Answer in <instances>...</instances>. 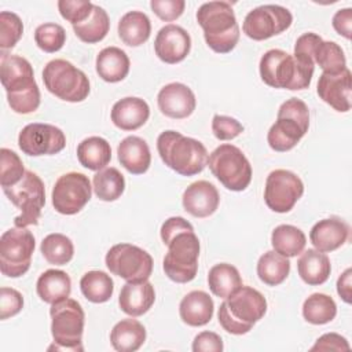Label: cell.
<instances>
[{"label":"cell","mask_w":352,"mask_h":352,"mask_svg":"<svg viewBox=\"0 0 352 352\" xmlns=\"http://www.w3.org/2000/svg\"><path fill=\"white\" fill-rule=\"evenodd\" d=\"M228 312L239 322L253 326L267 312V300L256 289L250 286L238 287L231 296L226 298Z\"/></svg>","instance_id":"ac0fdd59"},{"label":"cell","mask_w":352,"mask_h":352,"mask_svg":"<svg viewBox=\"0 0 352 352\" xmlns=\"http://www.w3.org/2000/svg\"><path fill=\"white\" fill-rule=\"evenodd\" d=\"M40 250L44 258L54 265H65L74 256V246L72 239L59 232L48 234L41 241Z\"/></svg>","instance_id":"ab89813d"},{"label":"cell","mask_w":352,"mask_h":352,"mask_svg":"<svg viewBox=\"0 0 352 352\" xmlns=\"http://www.w3.org/2000/svg\"><path fill=\"white\" fill-rule=\"evenodd\" d=\"M331 25L338 34H341L342 37L349 40L351 33H352V8L346 7V8L338 10L333 15Z\"/></svg>","instance_id":"11a10c76"},{"label":"cell","mask_w":352,"mask_h":352,"mask_svg":"<svg viewBox=\"0 0 352 352\" xmlns=\"http://www.w3.org/2000/svg\"><path fill=\"white\" fill-rule=\"evenodd\" d=\"M43 81L52 95L70 103L85 100L91 91L87 74L66 59L50 60L44 66Z\"/></svg>","instance_id":"ba28073f"},{"label":"cell","mask_w":352,"mask_h":352,"mask_svg":"<svg viewBox=\"0 0 352 352\" xmlns=\"http://www.w3.org/2000/svg\"><path fill=\"white\" fill-rule=\"evenodd\" d=\"M50 315L54 344L48 351H82L85 314L80 302L67 297L52 304Z\"/></svg>","instance_id":"8992f818"},{"label":"cell","mask_w":352,"mask_h":352,"mask_svg":"<svg viewBox=\"0 0 352 352\" xmlns=\"http://www.w3.org/2000/svg\"><path fill=\"white\" fill-rule=\"evenodd\" d=\"M337 293L346 304L352 301V268H346L337 279Z\"/></svg>","instance_id":"9f6ffc18"},{"label":"cell","mask_w":352,"mask_h":352,"mask_svg":"<svg viewBox=\"0 0 352 352\" xmlns=\"http://www.w3.org/2000/svg\"><path fill=\"white\" fill-rule=\"evenodd\" d=\"M146 341L144 326L131 318L121 319L110 331V342L118 352H135Z\"/></svg>","instance_id":"f546056e"},{"label":"cell","mask_w":352,"mask_h":352,"mask_svg":"<svg viewBox=\"0 0 352 352\" xmlns=\"http://www.w3.org/2000/svg\"><path fill=\"white\" fill-rule=\"evenodd\" d=\"M293 22L292 12L278 4H264L253 8L243 19V33L256 41L267 40L280 34L290 28Z\"/></svg>","instance_id":"4fadbf2b"},{"label":"cell","mask_w":352,"mask_h":352,"mask_svg":"<svg viewBox=\"0 0 352 352\" xmlns=\"http://www.w3.org/2000/svg\"><path fill=\"white\" fill-rule=\"evenodd\" d=\"M352 74L346 67L340 73H322L318 81L319 98L340 113H346L351 109Z\"/></svg>","instance_id":"d6986e66"},{"label":"cell","mask_w":352,"mask_h":352,"mask_svg":"<svg viewBox=\"0 0 352 352\" xmlns=\"http://www.w3.org/2000/svg\"><path fill=\"white\" fill-rule=\"evenodd\" d=\"M150 117V107L146 100L136 96H126L117 100L111 107V121L121 131H135L143 126Z\"/></svg>","instance_id":"cb8c5ba5"},{"label":"cell","mask_w":352,"mask_h":352,"mask_svg":"<svg viewBox=\"0 0 352 352\" xmlns=\"http://www.w3.org/2000/svg\"><path fill=\"white\" fill-rule=\"evenodd\" d=\"M78 162L89 170H100L111 160L110 143L100 136H89L77 146Z\"/></svg>","instance_id":"1f68e13d"},{"label":"cell","mask_w":352,"mask_h":352,"mask_svg":"<svg viewBox=\"0 0 352 352\" xmlns=\"http://www.w3.org/2000/svg\"><path fill=\"white\" fill-rule=\"evenodd\" d=\"M191 50V37L188 32L179 25H165L154 40L155 55L168 65H176L187 58Z\"/></svg>","instance_id":"e0dca14e"},{"label":"cell","mask_w":352,"mask_h":352,"mask_svg":"<svg viewBox=\"0 0 352 352\" xmlns=\"http://www.w3.org/2000/svg\"><path fill=\"white\" fill-rule=\"evenodd\" d=\"M164 245L168 246V252L162 261L165 275L176 283L191 282L198 271L199 258V239L194 230H184Z\"/></svg>","instance_id":"52a82bcc"},{"label":"cell","mask_w":352,"mask_h":352,"mask_svg":"<svg viewBox=\"0 0 352 352\" xmlns=\"http://www.w3.org/2000/svg\"><path fill=\"white\" fill-rule=\"evenodd\" d=\"M23 162L19 158V155L10 150L3 147L0 150V186L1 188L10 187L16 184L25 175Z\"/></svg>","instance_id":"7bdbcfd3"},{"label":"cell","mask_w":352,"mask_h":352,"mask_svg":"<svg viewBox=\"0 0 352 352\" xmlns=\"http://www.w3.org/2000/svg\"><path fill=\"white\" fill-rule=\"evenodd\" d=\"M307 243L305 234L292 224H280L271 234V245L274 250L287 258L300 254Z\"/></svg>","instance_id":"836d02e7"},{"label":"cell","mask_w":352,"mask_h":352,"mask_svg":"<svg viewBox=\"0 0 352 352\" xmlns=\"http://www.w3.org/2000/svg\"><path fill=\"white\" fill-rule=\"evenodd\" d=\"M261 80L272 88L301 91L309 87L315 66L278 48L268 50L258 63Z\"/></svg>","instance_id":"277c9868"},{"label":"cell","mask_w":352,"mask_h":352,"mask_svg":"<svg viewBox=\"0 0 352 352\" xmlns=\"http://www.w3.org/2000/svg\"><path fill=\"white\" fill-rule=\"evenodd\" d=\"M337 315L336 301L324 293H314L302 304V316L311 324H326Z\"/></svg>","instance_id":"f35d334b"},{"label":"cell","mask_w":352,"mask_h":352,"mask_svg":"<svg viewBox=\"0 0 352 352\" xmlns=\"http://www.w3.org/2000/svg\"><path fill=\"white\" fill-rule=\"evenodd\" d=\"M110 29V19L107 12L104 11V8L94 4L92 12L91 15L80 22L73 25V30L76 33V36L88 44H95L102 41Z\"/></svg>","instance_id":"d590c367"},{"label":"cell","mask_w":352,"mask_h":352,"mask_svg":"<svg viewBox=\"0 0 352 352\" xmlns=\"http://www.w3.org/2000/svg\"><path fill=\"white\" fill-rule=\"evenodd\" d=\"M150 7L153 12L165 22L177 19L186 7L184 0H151Z\"/></svg>","instance_id":"681fc988"},{"label":"cell","mask_w":352,"mask_h":352,"mask_svg":"<svg viewBox=\"0 0 352 352\" xmlns=\"http://www.w3.org/2000/svg\"><path fill=\"white\" fill-rule=\"evenodd\" d=\"M157 104L164 116L182 120L192 114L197 106V99L192 89L186 84L169 82L160 89Z\"/></svg>","instance_id":"ffe728a7"},{"label":"cell","mask_w":352,"mask_h":352,"mask_svg":"<svg viewBox=\"0 0 352 352\" xmlns=\"http://www.w3.org/2000/svg\"><path fill=\"white\" fill-rule=\"evenodd\" d=\"M297 261V271L300 278L309 286L324 283L331 272V264L327 254L316 249L302 250Z\"/></svg>","instance_id":"83f0119b"},{"label":"cell","mask_w":352,"mask_h":352,"mask_svg":"<svg viewBox=\"0 0 352 352\" xmlns=\"http://www.w3.org/2000/svg\"><path fill=\"white\" fill-rule=\"evenodd\" d=\"M349 236V226L340 217L322 219L314 224L309 239L319 252L329 253L341 248Z\"/></svg>","instance_id":"7402d4cb"},{"label":"cell","mask_w":352,"mask_h":352,"mask_svg":"<svg viewBox=\"0 0 352 352\" xmlns=\"http://www.w3.org/2000/svg\"><path fill=\"white\" fill-rule=\"evenodd\" d=\"M23 308V297L22 294L12 289L3 286L0 289V319L6 320L11 316L19 314Z\"/></svg>","instance_id":"7dc6e473"},{"label":"cell","mask_w":352,"mask_h":352,"mask_svg":"<svg viewBox=\"0 0 352 352\" xmlns=\"http://www.w3.org/2000/svg\"><path fill=\"white\" fill-rule=\"evenodd\" d=\"M34 41L40 50L52 54L59 51L66 41L65 29L54 22L41 23L34 30Z\"/></svg>","instance_id":"b9f144b4"},{"label":"cell","mask_w":352,"mask_h":352,"mask_svg":"<svg viewBox=\"0 0 352 352\" xmlns=\"http://www.w3.org/2000/svg\"><path fill=\"white\" fill-rule=\"evenodd\" d=\"M23 34L21 18L11 11L0 12V47L3 51L15 47Z\"/></svg>","instance_id":"ee69618b"},{"label":"cell","mask_w":352,"mask_h":352,"mask_svg":"<svg viewBox=\"0 0 352 352\" xmlns=\"http://www.w3.org/2000/svg\"><path fill=\"white\" fill-rule=\"evenodd\" d=\"M0 80L7 92L11 110L18 114H29L38 109L40 89L28 59L3 51L0 56Z\"/></svg>","instance_id":"6da1fadb"},{"label":"cell","mask_w":352,"mask_h":352,"mask_svg":"<svg viewBox=\"0 0 352 352\" xmlns=\"http://www.w3.org/2000/svg\"><path fill=\"white\" fill-rule=\"evenodd\" d=\"M212 175L231 191H243L252 182V165L234 144H220L208 157Z\"/></svg>","instance_id":"9c48e42d"},{"label":"cell","mask_w":352,"mask_h":352,"mask_svg":"<svg viewBox=\"0 0 352 352\" xmlns=\"http://www.w3.org/2000/svg\"><path fill=\"white\" fill-rule=\"evenodd\" d=\"M18 146L25 154L32 157L52 155L65 148L66 136L55 125L33 122L23 126L19 132Z\"/></svg>","instance_id":"2e32d148"},{"label":"cell","mask_w":352,"mask_h":352,"mask_svg":"<svg viewBox=\"0 0 352 352\" xmlns=\"http://www.w3.org/2000/svg\"><path fill=\"white\" fill-rule=\"evenodd\" d=\"M80 289L88 301L94 304H102L111 298L114 292V282L109 274L94 270L85 272L81 276Z\"/></svg>","instance_id":"8d00e7d4"},{"label":"cell","mask_w":352,"mask_h":352,"mask_svg":"<svg viewBox=\"0 0 352 352\" xmlns=\"http://www.w3.org/2000/svg\"><path fill=\"white\" fill-rule=\"evenodd\" d=\"M183 208L194 217L204 219L213 214L220 204V194L217 188L206 182L198 180L191 183L182 197Z\"/></svg>","instance_id":"44dd1931"},{"label":"cell","mask_w":352,"mask_h":352,"mask_svg":"<svg viewBox=\"0 0 352 352\" xmlns=\"http://www.w3.org/2000/svg\"><path fill=\"white\" fill-rule=\"evenodd\" d=\"M117 155L120 164L132 175L146 173L151 164V153L147 142L135 135L126 136L120 142Z\"/></svg>","instance_id":"d4e9b609"},{"label":"cell","mask_w":352,"mask_h":352,"mask_svg":"<svg viewBox=\"0 0 352 352\" xmlns=\"http://www.w3.org/2000/svg\"><path fill=\"white\" fill-rule=\"evenodd\" d=\"M184 230H194V227L184 217H180V216L169 217L161 226V231H160L161 239L165 243L173 235H176V234H179V232H182Z\"/></svg>","instance_id":"db71d44e"},{"label":"cell","mask_w":352,"mask_h":352,"mask_svg":"<svg viewBox=\"0 0 352 352\" xmlns=\"http://www.w3.org/2000/svg\"><path fill=\"white\" fill-rule=\"evenodd\" d=\"M217 318H219V323L220 326L227 331V333H231L234 336H242V334H246L252 330L253 326L250 324H245L239 320H236L227 309L226 307V302L223 301L220 304V308H219V312H217Z\"/></svg>","instance_id":"f907efd6"},{"label":"cell","mask_w":352,"mask_h":352,"mask_svg":"<svg viewBox=\"0 0 352 352\" xmlns=\"http://www.w3.org/2000/svg\"><path fill=\"white\" fill-rule=\"evenodd\" d=\"M92 187L88 176L69 172L58 177L52 188V206L60 214L78 213L91 199Z\"/></svg>","instance_id":"5bb4252c"},{"label":"cell","mask_w":352,"mask_h":352,"mask_svg":"<svg viewBox=\"0 0 352 352\" xmlns=\"http://www.w3.org/2000/svg\"><path fill=\"white\" fill-rule=\"evenodd\" d=\"M36 292L44 302L52 305L70 296L72 279L62 270H47L38 276Z\"/></svg>","instance_id":"f1b7e54d"},{"label":"cell","mask_w":352,"mask_h":352,"mask_svg":"<svg viewBox=\"0 0 352 352\" xmlns=\"http://www.w3.org/2000/svg\"><path fill=\"white\" fill-rule=\"evenodd\" d=\"M34 246V236L28 228L14 227L4 231L0 238L1 274L8 278L25 275L30 268Z\"/></svg>","instance_id":"8fae6325"},{"label":"cell","mask_w":352,"mask_h":352,"mask_svg":"<svg viewBox=\"0 0 352 352\" xmlns=\"http://www.w3.org/2000/svg\"><path fill=\"white\" fill-rule=\"evenodd\" d=\"M243 125L228 116L214 114L212 120V132L219 140H232L243 132Z\"/></svg>","instance_id":"bcb514c9"},{"label":"cell","mask_w":352,"mask_h":352,"mask_svg":"<svg viewBox=\"0 0 352 352\" xmlns=\"http://www.w3.org/2000/svg\"><path fill=\"white\" fill-rule=\"evenodd\" d=\"M214 311L212 297L202 290L187 293L179 304L180 319L192 327H201L210 322Z\"/></svg>","instance_id":"484cf974"},{"label":"cell","mask_w":352,"mask_h":352,"mask_svg":"<svg viewBox=\"0 0 352 352\" xmlns=\"http://www.w3.org/2000/svg\"><path fill=\"white\" fill-rule=\"evenodd\" d=\"M3 192L21 210V214L14 219L15 227L26 228L28 226L38 224L45 205V188L38 175L26 170L16 184L4 187Z\"/></svg>","instance_id":"30bf717a"},{"label":"cell","mask_w":352,"mask_h":352,"mask_svg":"<svg viewBox=\"0 0 352 352\" xmlns=\"http://www.w3.org/2000/svg\"><path fill=\"white\" fill-rule=\"evenodd\" d=\"M314 63L319 65L323 73L336 74L346 69V59L342 48L334 41H324L323 38L315 48Z\"/></svg>","instance_id":"60d3db41"},{"label":"cell","mask_w":352,"mask_h":352,"mask_svg":"<svg viewBox=\"0 0 352 352\" xmlns=\"http://www.w3.org/2000/svg\"><path fill=\"white\" fill-rule=\"evenodd\" d=\"M107 270L126 282L147 280L153 272V257L144 249L132 243L111 246L104 257Z\"/></svg>","instance_id":"7c38bea8"},{"label":"cell","mask_w":352,"mask_h":352,"mask_svg":"<svg viewBox=\"0 0 352 352\" xmlns=\"http://www.w3.org/2000/svg\"><path fill=\"white\" fill-rule=\"evenodd\" d=\"M94 192L104 202H111L118 199L125 190L124 175L114 166L103 168L94 175Z\"/></svg>","instance_id":"74e56055"},{"label":"cell","mask_w":352,"mask_h":352,"mask_svg":"<svg viewBox=\"0 0 352 352\" xmlns=\"http://www.w3.org/2000/svg\"><path fill=\"white\" fill-rule=\"evenodd\" d=\"M302 194L304 183L294 172L287 169H275L267 176L264 201L272 212H290Z\"/></svg>","instance_id":"9a60e30c"},{"label":"cell","mask_w":352,"mask_h":352,"mask_svg":"<svg viewBox=\"0 0 352 352\" xmlns=\"http://www.w3.org/2000/svg\"><path fill=\"white\" fill-rule=\"evenodd\" d=\"M309 128V110L305 102L290 98L283 102L276 114V121L267 133V142L275 151L285 153L296 147Z\"/></svg>","instance_id":"5b68a950"},{"label":"cell","mask_w":352,"mask_h":352,"mask_svg":"<svg viewBox=\"0 0 352 352\" xmlns=\"http://www.w3.org/2000/svg\"><path fill=\"white\" fill-rule=\"evenodd\" d=\"M208 285L216 297L226 300L242 286V278L236 267L228 263H219L209 270Z\"/></svg>","instance_id":"d6a6232c"},{"label":"cell","mask_w":352,"mask_h":352,"mask_svg":"<svg viewBox=\"0 0 352 352\" xmlns=\"http://www.w3.org/2000/svg\"><path fill=\"white\" fill-rule=\"evenodd\" d=\"M157 150L162 162L182 176H195L208 165L206 147L177 131L161 132L157 138Z\"/></svg>","instance_id":"7a4b0ae2"},{"label":"cell","mask_w":352,"mask_h":352,"mask_svg":"<svg viewBox=\"0 0 352 352\" xmlns=\"http://www.w3.org/2000/svg\"><path fill=\"white\" fill-rule=\"evenodd\" d=\"M151 33L150 18L142 11H128L118 22V36L129 47L144 44Z\"/></svg>","instance_id":"4dcf8cb0"},{"label":"cell","mask_w":352,"mask_h":352,"mask_svg":"<svg viewBox=\"0 0 352 352\" xmlns=\"http://www.w3.org/2000/svg\"><path fill=\"white\" fill-rule=\"evenodd\" d=\"M290 272V261L287 257L268 250L260 256L257 261V275L260 280L268 286L280 285Z\"/></svg>","instance_id":"e575fe53"},{"label":"cell","mask_w":352,"mask_h":352,"mask_svg":"<svg viewBox=\"0 0 352 352\" xmlns=\"http://www.w3.org/2000/svg\"><path fill=\"white\" fill-rule=\"evenodd\" d=\"M224 349L223 340L213 331H202L192 341L194 352H221Z\"/></svg>","instance_id":"816d5d0a"},{"label":"cell","mask_w":352,"mask_h":352,"mask_svg":"<svg viewBox=\"0 0 352 352\" xmlns=\"http://www.w3.org/2000/svg\"><path fill=\"white\" fill-rule=\"evenodd\" d=\"M155 301L154 286L147 280L126 282L120 292L118 305L122 312L136 318L146 314Z\"/></svg>","instance_id":"603a6c76"},{"label":"cell","mask_w":352,"mask_h":352,"mask_svg":"<svg viewBox=\"0 0 352 352\" xmlns=\"http://www.w3.org/2000/svg\"><path fill=\"white\" fill-rule=\"evenodd\" d=\"M94 4L91 1L82 0H59L58 10L63 19L69 21L72 25L85 21L92 12Z\"/></svg>","instance_id":"f6af8a7d"},{"label":"cell","mask_w":352,"mask_h":352,"mask_svg":"<svg viewBox=\"0 0 352 352\" xmlns=\"http://www.w3.org/2000/svg\"><path fill=\"white\" fill-rule=\"evenodd\" d=\"M322 40V37L316 33H312V32H308V33H304L301 34L296 44H294V54L293 56L297 58L298 60L304 62V63H308V65H314V52H315V48L316 45L319 44V41Z\"/></svg>","instance_id":"c3c4849f"},{"label":"cell","mask_w":352,"mask_h":352,"mask_svg":"<svg viewBox=\"0 0 352 352\" xmlns=\"http://www.w3.org/2000/svg\"><path fill=\"white\" fill-rule=\"evenodd\" d=\"M96 73L106 82L122 81L131 67L126 52L118 47H106L96 56Z\"/></svg>","instance_id":"4316f807"},{"label":"cell","mask_w":352,"mask_h":352,"mask_svg":"<svg viewBox=\"0 0 352 352\" xmlns=\"http://www.w3.org/2000/svg\"><path fill=\"white\" fill-rule=\"evenodd\" d=\"M197 22L210 50L217 54L231 52L239 40V26L231 3L208 1L197 11Z\"/></svg>","instance_id":"3957f363"},{"label":"cell","mask_w":352,"mask_h":352,"mask_svg":"<svg viewBox=\"0 0 352 352\" xmlns=\"http://www.w3.org/2000/svg\"><path fill=\"white\" fill-rule=\"evenodd\" d=\"M349 342L345 337L337 333H326L320 336L315 344L312 345L311 351H349Z\"/></svg>","instance_id":"f5cc1de1"}]
</instances>
